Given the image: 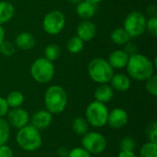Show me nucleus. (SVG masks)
<instances>
[{"label": "nucleus", "mask_w": 157, "mask_h": 157, "mask_svg": "<svg viewBox=\"0 0 157 157\" xmlns=\"http://www.w3.org/2000/svg\"><path fill=\"white\" fill-rule=\"evenodd\" d=\"M126 69L130 77L137 81H145L155 75V63H153L147 56L137 52L130 55Z\"/></svg>", "instance_id": "obj_1"}, {"label": "nucleus", "mask_w": 157, "mask_h": 157, "mask_svg": "<svg viewBox=\"0 0 157 157\" xmlns=\"http://www.w3.org/2000/svg\"><path fill=\"white\" fill-rule=\"evenodd\" d=\"M68 103V96L63 87L58 85L51 86L44 95V105L46 109L52 114L62 113Z\"/></svg>", "instance_id": "obj_2"}, {"label": "nucleus", "mask_w": 157, "mask_h": 157, "mask_svg": "<svg viewBox=\"0 0 157 157\" xmlns=\"http://www.w3.org/2000/svg\"><path fill=\"white\" fill-rule=\"evenodd\" d=\"M16 140L19 147L27 152L37 151L42 145V138L40 131L32 125H26L18 129Z\"/></svg>", "instance_id": "obj_3"}, {"label": "nucleus", "mask_w": 157, "mask_h": 157, "mask_svg": "<svg viewBox=\"0 0 157 157\" xmlns=\"http://www.w3.org/2000/svg\"><path fill=\"white\" fill-rule=\"evenodd\" d=\"M87 72L89 77L99 85L109 83L114 75V69L110 66L108 60L100 57L94 58L88 63Z\"/></svg>", "instance_id": "obj_4"}, {"label": "nucleus", "mask_w": 157, "mask_h": 157, "mask_svg": "<svg viewBox=\"0 0 157 157\" xmlns=\"http://www.w3.org/2000/svg\"><path fill=\"white\" fill-rule=\"evenodd\" d=\"M55 69L52 62L45 57L37 58L30 66V75L32 78L40 84L49 83L54 76Z\"/></svg>", "instance_id": "obj_5"}, {"label": "nucleus", "mask_w": 157, "mask_h": 157, "mask_svg": "<svg viewBox=\"0 0 157 157\" xmlns=\"http://www.w3.org/2000/svg\"><path fill=\"white\" fill-rule=\"evenodd\" d=\"M109 109L104 103L97 100L88 104L86 109V120L95 128L104 127L108 122Z\"/></svg>", "instance_id": "obj_6"}, {"label": "nucleus", "mask_w": 157, "mask_h": 157, "mask_svg": "<svg viewBox=\"0 0 157 157\" xmlns=\"http://www.w3.org/2000/svg\"><path fill=\"white\" fill-rule=\"evenodd\" d=\"M146 17L140 11H132L127 15L123 23V29L131 38H136L145 32Z\"/></svg>", "instance_id": "obj_7"}, {"label": "nucleus", "mask_w": 157, "mask_h": 157, "mask_svg": "<svg viewBox=\"0 0 157 157\" xmlns=\"http://www.w3.org/2000/svg\"><path fill=\"white\" fill-rule=\"evenodd\" d=\"M65 26V17L59 10H52L48 12L42 20L43 30L50 35H57L63 31Z\"/></svg>", "instance_id": "obj_8"}, {"label": "nucleus", "mask_w": 157, "mask_h": 157, "mask_svg": "<svg viewBox=\"0 0 157 157\" xmlns=\"http://www.w3.org/2000/svg\"><path fill=\"white\" fill-rule=\"evenodd\" d=\"M82 147L90 155H98L103 153L107 147L106 138L99 132H91L83 135L81 140Z\"/></svg>", "instance_id": "obj_9"}, {"label": "nucleus", "mask_w": 157, "mask_h": 157, "mask_svg": "<svg viewBox=\"0 0 157 157\" xmlns=\"http://www.w3.org/2000/svg\"><path fill=\"white\" fill-rule=\"evenodd\" d=\"M6 115L8 124L16 129H21L22 127L28 125L29 121V113L21 108L11 109L8 110Z\"/></svg>", "instance_id": "obj_10"}, {"label": "nucleus", "mask_w": 157, "mask_h": 157, "mask_svg": "<svg viewBox=\"0 0 157 157\" xmlns=\"http://www.w3.org/2000/svg\"><path fill=\"white\" fill-rule=\"evenodd\" d=\"M128 113L125 109L115 108L111 111H109L107 124H109V126L112 129L119 130L123 128L128 123Z\"/></svg>", "instance_id": "obj_11"}, {"label": "nucleus", "mask_w": 157, "mask_h": 157, "mask_svg": "<svg viewBox=\"0 0 157 157\" xmlns=\"http://www.w3.org/2000/svg\"><path fill=\"white\" fill-rule=\"evenodd\" d=\"M97 34V26L90 19H83L76 28V36L83 41H89Z\"/></svg>", "instance_id": "obj_12"}, {"label": "nucleus", "mask_w": 157, "mask_h": 157, "mask_svg": "<svg viewBox=\"0 0 157 157\" xmlns=\"http://www.w3.org/2000/svg\"><path fill=\"white\" fill-rule=\"evenodd\" d=\"M31 124L37 130H44L50 126L52 121V114L47 109H40L36 111L31 118Z\"/></svg>", "instance_id": "obj_13"}, {"label": "nucleus", "mask_w": 157, "mask_h": 157, "mask_svg": "<svg viewBox=\"0 0 157 157\" xmlns=\"http://www.w3.org/2000/svg\"><path fill=\"white\" fill-rule=\"evenodd\" d=\"M130 55L124 50H115L108 59L109 63L113 69H122L127 66Z\"/></svg>", "instance_id": "obj_14"}, {"label": "nucleus", "mask_w": 157, "mask_h": 157, "mask_svg": "<svg viewBox=\"0 0 157 157\" xmlns=\"http://www.w3.org/2000/svg\"><path fill=\"white\" fill-rule=\"evenodd\" d=\"M16 48L21 51H29L34 48L36 44V40L34 36L29 32H20L15 39L14 42Z\"/></svg>", "instance_id": "obj_15"}, {"label": "nucleus", "mask_w": 157, "mask_h": 157, "mask_svg": "<svg viewBox=\"0 0 157 157\" xmlns=\"http://www.w3.org/2000/svg\"><path fill=\"white\" fill-rule=\"evenodd\" d=\"M109 83L113 89L120 92H125L131 86V78L125 74H114Z\"/></svg>", "instance_id": "obj_16"}, {"label": "nucleus", "mask_w": 157, "mask_h": 157, "mask_svg": "<svg viewBox=\"0 0 157 157\" xmlns=\"http://www.w3.org/2000/svg\"><path fill=\"white\" fill-rule=\"evenodd\" d=\"M114 96L113 88L110 85L108 84H100L95 90L94 97L95 100L101 102V103H108L109 102Z\"/></svg>", "instance_id": "obj_17"}, {"label": "nucleus", "mask_w": 157, "mask_h": 157, "mask_svg": "<svg viewBox=\"0 0 157 157\" xmlns=\"http://www.w3.org/2000/svg\"><path fill=\"white\" fill-rule=\"evenodd\" d=\"M96 11H97L96 5L85 0H82L80 3H78L76 6V14L82 19L92 18L95 16Z\"/></svg>", "instance_id": "obj_18"}, {"label": "nucleus", "mask_w": 157, "mask_h": 157, "mask_svg": "<svg viewBox=\"0 0 157 157\" xmlns=\"http://www.w3.org/2000/svg\"><path fill=\"white\" fill-rule=\"evenodd\" d=\"M15 15L14 6L6 0L0 1V25L9 22Z\"/></svg>", "instance_id": "obj_19"}, {"label": "nucleus", "mask_w": 157, "mask_h": 157, "mask_svg": "<svg viewBox=\"0 0 157 157\" xmlns=\"http://www.w3.org/2000/svg\"><path fill=\"white\" fill-rule=\"evenodd\" d=\"M131 39L132 38L123 28H117L110 33L111 41L119 46L125 45L131 40Z\"/></svg>", "instance_id": "obj_20"}, {"label": "nucleus", "mask_w": 157, "mask_h": 157, "mask_svg": "<svg viewBox=\"0 0 157 157\" xmlns=\"http://www.w3.org/2000/svg\"><path fill=\"white\" fill-rule=\"evenodd\" d=\"M6 101L9 107V109H16V108H20L24 101H25V97L20 91H12L10 92L6 98Z\"/></svg>", "instance_id": "obj_21"}, {"label": "nucleus", "mask_w": 157, "mask_h": 157, "mask_svg": "<svg viewBox=\"0 0 157 157\" xmlns=\"http://www.w3.org/2000/svg\"><path fill=\"white\" fill-rule=\"evenodd\" d=\"M84 43L85 41H83L79 37L77 36H73L71 37L66 43V49L67 51L72 53V54H77L79 52H81L84 49Z\"/></svg>", "instance_id": "obj_22"}, {"label": "nucleus", "mask_w": 157, "mask_h": 157, "mask_svg": "<svg viewBox=\"0 0 157 157\" xmlns=\"http://www.w3.org/2000/svg\"><path fill=\"white\" fill-rule=\"evenodd\" d=\"M72 129L74 132H75L78 135L83 136L88 131V122L84 118H81V117L75 118L72 122Z\"/></svg>", "instance_id": "obj_23"}, {"label": "nucleus", "mask_w": 157, "mask_h": 157, "mask_svg": "<svg viewBox=\"0 0 157 157\" xmlns=\"http://www.w3.org/2000/svg\"><path fill=\"white\" fill-rule=\"evenodd\" d=\"M61 54H62L61 48L59 45H57L55 43H50L49 45H47L45 47L44 57L51 62H54V61L58 60L60 58Z\"/></svg>", "instance_id": "obj_24"}, {"label": "nucleus", "mask_w": 157, "mask_h": 157, "mask_svg": "<svg viewBox=\"0 0 157 157\" xmlns=\"http://www.w3.org/2000/svg\"><path fill=\"white\" fill-rule=\"evenodd\" d=\"M140 157H157V144L148 142L140 150Z\"/></svg>", "instance_id": "obj_25"}, {"label": "nucleus", "mask_w": 157, "mask_h": 157, "mask_svg": "<svg viewBox=\"0 0 157 157\" xmlns=\"http://www.w3.org/2000/svg\"><path fill=\"white\" fill-rule=\"evenodd\" d=\"M10 136V125L7 121L0 118V145L6 144Z\"/></svg>", "instance_id": "obj_26"}, {"label": "nucleus", "mask_w": 157, "mask_h": 157, "mask_svg": "<svg viewBox=\"0 0 157 157\" xmlns=\"http://www.w3.org/2000/svg\"><path fill=\"white\" fill-rule=\"evenodd\" d=\"M16 52V46L14 43L8 41V40H4L2 44L0 45V53L3 54L4 56L10 57Z\"/></svg>", "instance_id": "obj_27"}, {"label": "nucleus", "mask_w": 157, "mask_h": 157, "mask_svg": "<svg viewBox=\"0 0 157 157\" xmlns=\"http://www.w3.org/2000/svg\"><path fill=\"white\" fill-rule=\"evenodd\" d=\"M145 88L149 94H151L154 97L157 96V76L155 75H153L151 77H149L147 80H145Z\"/></svg>", "instance_id": "obj_28"}, {"label": "nucleus", "mask_w": 157, "mask_h": 157, "mask_svg": "<svg viewBox=\"0 0 157 157\" xmlns=\"http://www.w3.org/2000/svg\"><path fill=\"white\" fill-rule=\"evenodd\" d=\"M136 144H135V141L131 138V137H124L121 143H120V148L121 151H126V152H133V150L135 149Z\"/></svg>", "instance_id": "obj_29"}, {"label": "nucleus", "mask_w": 157, "mask_h": 157, "mask_svg": "<svg viewBox=\"0 0 157 157\" xmlns=\"http://www.w3.org/2000/svg\"><path fill=\"white\" fill-rule=\"evenodd\" d=\"M145 31H148L152 36L155 37L157 35V17L156 16H152L146 19Z\"/></svg>", "instance_id": "obj_30"}, {"label": "nucleus", "mask_w": 157, "mask_h": 157, "mask_svg": "<svg viewBox=\"0 0 157 157\" xmlns=\"http://www.w3.org/2000/svg\"><path fill=\"white\" fill-rule=\"evenodd\" d=\"M67 157H91V155L83 147H75L69 151Z\"/></svg>", "instance_id": "obj_31"}, {"label": "nucleus", "mask_w": 157, "mask_h": 157, "mask_svg": "<svg viewBox=\"0 0 157 157\" xmlns=\"http://www.w3.org/2000/svg\"><path fill=\"white\" fill-rule=\"evenodd\" d=\"M147 135L150 142L157 144V124L155 121L150 124L149 128L147 129Z\"/></svg>", "instance_id": "obj_32"}, {"label": "nucleus", "mask_w": 157, "mask_h": 157, "mask_svg": "<svg viewBox=\"0 0 157 157\" xmlns=\"http://www.w3.org/2000/svg\"><path fill=\"white\" fill-rule=\"evenodd\" d=\"M0 157H14L13 150L6 144L0 145Z\"/></svg>", "instance_id": "obj_33"}, {"label": "nucleus", "mask_w": 157, "mask_h": 157, "mask_svg": "<svg viewBox=\"0 0 157 157\" xmlns=\"http://www.w3.org/2000/svg\"><path fill=\"white\" fill-rule=\"evenodd\" d=\"M9 110V107L6 101V98L0 97V118H4Z\"/></svg>", "instance_id": "obj_34"}, {"label": "nucleus", "mask_w": 157, "mask_h": 157, "mask_svg": "<svg viewBox=\"0 0 157 157\" xmlns=\"http://www.w3.org/2000/svg\"><path fill=\"white\" fill-rule=\"evenodd\" d=\"M129 55H132V54H134V53H137V48L134 46V45H132L130 41L128 42V43H126L125 44V50H124Z\"/></svg>", "instance_id": "obj_35"}, {"label": "nucleus", "mask_w": 157, "mask_h": 157, "mask_svg": "<svg viewBox=\"0 0 157 157\" xmlns=\"http://www.w3.org/2000/svg\"><path fill=\"white\" fill-rule=\"evenodd\" d=\"M118 157H137V155L133 152H126V151H121L118 155Z\"/></svg>", "instance_id": "obj_36"}, {"label": "nucleus", "mask_w": 157, "mask_h": 157, "mask_svg": "<svg viewBox=\"0 0 157 157\" xmlns=\"http://www.w3.org/2000/svg\"><path fill=\"white\" fill-rule=\"evenodd\" d=\"M69 150L65 147H61L58 149V155L60 157H67Z\"/></svg>", "instance_id": "obj_37"}, {"label": "nucleus", "mask_w": 157, "mask_h": 157, "mask_svg": "<svg viewBox=\"0 0 157 157\" xmlns=\"http://www.w3.org/2000/svg\"><path fill=\"white\" fill-rule=\"evenodd\" d=\"M5 36H6L5 29H4V27L2 25H0V45L5 40Z\"/></svg>", "instance_id": "obj_38"}, {"label": "nucleus", "mask_w": 157, "mask_h": 157, "mask_svg": "<svg viewBox=\"0 0 157 157\" xmlns=\"http://www.w3.org/2000/svg\"><path fill=\"white\" fill-rule=\"evenodd\" d=\"M85 1H87V2H89V3H92V4H95V5H97V4L100 3L102 0H85Z\"/></svg>", "instance_id": "obj_39"}, {"label": "nucleus", "mask_w": 157, "mask_h": 157, "mask_svg": "<svg viewBox=\"0 0 157 157\" xmlns=\"http://www.w3.org/2000/svg\"><path fill=\"white\" fill-rule=\"evenodd\" d=\"M71 2H73V3H75V4H78V3H80L82 0H70Z\"/></svg>", "instance_id": "obj_40"}]
</instances>
